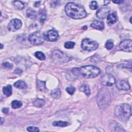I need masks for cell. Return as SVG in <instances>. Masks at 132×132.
I'll use <instances>...</instances> for the list:
<instances>
[{"instance_id":"6da1fadb","label":"cell","mask_w":132,"mask_h":132,"mask_svg":"<svg viewBox=\"0 0 132 132\" xmlns=\"http://www.w3.org/2000/svg\"><path fill=\"white\" fill-rule=\"evenodd\" d=\"M65 12L67 15L75 19H82L87 15V12L82 6L72 2L65 5Z\"/></svg>"},{"instance_id":"ac0fdd59","label":"cell","mask_w":132,"mask_h":132,"mask_svg":"<svg viewBox=\"0 0 132 132\" xmlns=\"http://www.w3.org/2000/svg\"><path fill=\"white\" fill-rule=\"evenodd\" d=\"M3 92L4 94L7 96H10L12 93V87L11 85H8L7 86L4 87L3 88Z\"/></svg>"},{"instance_id":"f35d334b","label":"cell","mask_w":132,"mask_h":132,"mask_svg":"<svg viewBox=\"0 0 132 132\" xmlns=\"http://www.w3.org/2000/svg\"><path fill=\"white\" fill-rule=\"evenodd\" d=\"M1 49H2V48H3V45L2 44H1Z\"/></svg>"},{"instance_id":"7a4b0ae2","label":"cell","mask_w":132,"mask_h":132,"mask_svg":"<svg viewBox=\"0 0 132 132\" xmlns=\"http://www.w3.org/2000/svg\"><path fill=\"white\" fill-rule=\"evenodd\" d=\"M72 72L75 75L81 76L85 78H94L99 75L101 70L96 66L89 65L73 68Z\"/></svg>"},{"instance_id":"4dcf8cb0","label":"cell","mask_w":132,"mask_h":132,"mask_svg":"<svg viewBox=\"0 0 132 132\" xmlns=\"http://www.w3.org/2000/svg\"><path fill=\"white\" fill-rule=\"evenodd\" d=\"M89 7L91 9H92V10L96 9L98 7V5L97 2L96 1H92L89 5Z\"/></svg>"},{"instance_id":"e575fe53","label":"cell","mask_w":132,"mask_h":132,"mask_svg":"<svg viewBox=\"0 0 132 132\" xmlns=\"http://www.w3.org/2000/svg\"><path fill=\"white\" fill-rule=\"evenodd\" d=\"M2 111L4 113H7L9 111V109L8 108H3L2 109Z\"/></svg>"},{"instance_id":"9a60e30c","label":"cell","mask_w":132,"mask_h":132,"mask_svg":"<svg viewBox=\"0 0 132 132\" xmlns=\"http://www.w3.org/2000/svg\"><path fill=\"white\" fill-rule=\"evenodd\" d=\"M117 20V16L114 13H109L107 16V23L108 25H112L116 22Z\"/></svg>"},{"instance_id":"d590c367","label":"cell","mask_w":132,"mask_h":132,"mask_svg":"<svg viewBox=\"0 0 132 132\" xmlns=\"http://www.w3.org/2000/svg\"><path fill=\"white\" fill-rule=\"evenodd\" d=\"M14 73H16V74H21V73H22V71L21 70L19 69H17L15 70Z\"/></svg>"},{"instance_id":"603a6c76","label":"cell","mask_w":132,"mask_h":132,"mask_svg":"<svg viewBox=\"0 0 132 132\" xmlns=\"http://www.w3.org/2000/svg\"><path fill=\"white\" fill-rule=\"evenodd\" d=\"M79 90L81 92H84L87 96H89L90 94V88L89 86L86 84L82 85L79 88Z\"/></svg>"},{"instance_id":"8992f818","label":"cell","mask_w":132,"mask_h":132,"mask_svg":"<svg viewBox=\"0 0 132 132\" xmlns=\"http://www.w3.org/2000/svg\"><path fill=\"white\" fill-rule=\"evenodd\" d=\"M81 46L83 50L91 52L95 50L98 47V44L95 41L89 38H86L82 41Z\"/></svg>"},{"instance_id":"277c9868","label":"cell","mask_w":132,"mask_h":132,"mask_svg":"<svg viewBox=\"0 0 132 132\" xmlns=\"http://www.w3.org/2000/svg\"><path fill=\"white\" fill-rule=\"evenodd\" d=\"M110 101V95L108 90L106 88H103L100 89L97 96V103L99 107L101 109L107 107Z\"/></svg>"},{"instance_id":"f1b7e54d","label":"cell","mask_w":132,"mask_h":132,"mask_svg":"<svg viewBox=\"0 0 132 132\" xmlns=\"http://www.w3.org/2000/svg\"><path fill=\"white\" fill-rule=\"evenodd\" d=\"M75 44V43L74 42L68 41V42H67L64 43V47L66 48L70 49V48H73Z\"/></svg>"},{"instance_id":"d6986e66","label":"cell","mask_w":132,"mask_h":132,"mask_svg":"<svg viewBox=\"0 0 132 132\" xmlns=\"http://www.w3.org/2000/svg\"><path fill=\"white\" fill-rule=\"evenodd\" d=\"M37 86L38 89L41 91H45L46 90L45 82L39 79L37 80Z\"/></svg>"},{"instance_id":"9c48e42d","label":"cell","mask_w":132,"mask_h":132,"mask_svg":"<svg viewBox=\"0 0 132 132\" xmlns=\"http://www.w3.org/2000/svg\"><path fill=\"white\" fill-rule=\"evenodd\" d=\"M22 25V22L21 20L18 19H14L9 22L7 28L11 31H15L21 28Z\"/></svg>"},{"instance_id":"484cf974","label":"cell","mask_w":132,"mask_h":132,"mask_svg":"<svg viewBox=\"0 0 132 132\" xmlns=\"http://www.w3.org/2000/svg\"><path fill=\"white\" fill-rule=\"evenodd\" d=\"M22 106V103L20 101L14 100L11 103V106L13 109H16L21 107Z\"/></svg>"},{"instance_id":"8fae6325","label":"cell","mask_w":132,"mask_h":132,"mask_svg":"<svg viewBox=\"0 0 132 132\" xmlns=\"http://www.w3.org/2000/svg\"><path fill=\"white\" fill-rule=\"evenodd\" d=\"M44 37L45 40L53 42L58 39L59 35L56 30L54 29H51L48 30L45 34H44Z\"/></svg>"},{"instance_id":"74e56055","label":"cell","mask_w":132,"mask_h":132,"mask_svg":"<svg viewBox=\"0 0 132 132\" xmlns=\"http://www.w3.org/2000/svg\"><path fill=\"white\" fill-rule=\"evenodd\" d=\"M112 2H113L114 3L118 4H121L123 2V1H112Z\"/></svg>"},{"instance_id":"4316f807","label":"cell","mask_w":132,"mask_h":132,"mask_svg":"<svg viewBox=\"0 0 132 132\" xmlns=\"http://www.w3.org/2000/svg\"><path fill=\"white\" fill-rule=\"evenodd\" d=\"M35 56L37 59L41 60H43L45 59V55L41 52L38 51V52H36L35 54Z\"/></svg>"},{"instance_id":"30bf717a","label":"cell","mask_w":132,"mask_h":132,"mask_svg":"<svg viewBox=\"0 0 132 132\" xmlns=\"http://www.w3.org/2000/svg\"><path fill=\"white\" fill-rule=\"evenodd\" d=\"M110 9L107 5H104L98 9L96 11V15L100 19H105L109 14Z\"/></svg>"},{"instance_id":"e0dca14e","label":"cell","mask_w":132,"mask_h":132,"mask_svg":"<svg viewBox=\"0 0 132 132\" xmlns=\"http://www.w3.org/2000/svg\"><path fill=\"white\" fill-rule=\"evenodd\" d=\"M45 103V101L44 100L38 98L33 102V106L36 107L41 108L44 105Z\"/></svg>"},{"instance_id":"5bb4252c","label":"cell","mask_w":132,"mask_h":132,"mask_svg":"<svg viewBox=\"0 0 132 132\" xmlns=\"http://www.w3.org/2000/svg\"><path fill=\"white\" fill-rule=\"evenodd\" d=\"M91 27L97 30H103L104 28V24L101 21L94 20L91 24Z\"/></svg>"},{"instance_id":"d4e9b609","label":"cell","mask_w":132,"mask_h":132,"mask_svg":"<svg viewBox=\"0 0 132 132\" xmlns=\"http://www.w3.org/2000/svg\"><path fill=\"white\" fill-rule=\"evenodd\" d=\"M69 125V123L65 121H55L53 123V125L55 126H59V127H65Z\"/></svg>"},{"instance_id":"2e32d148","label":"cell","mask_w":132,"mask_h":132,"mask_svg":"<svg viewBox=\"0 0 132 132\" xmlns=\"http://www.w3.org/2000/svg\"><path fill=\"white\" fill-rule=\"evenodd\" d=\"M13 86L15 88L18 89H24L27 88V85L25 81L21 80H18L15 82H14V84H13Z\"/></svg>"},{"instance_id":"ba28073f","label":"cell","mask_w":132,"mask_h":132,"mask_svg":"<svg viewBox=\"0 0 132 132\" xmlns=\"http://www.w3.org/2000/svg\"><path fill=\"white\" fill-rule=\"evenodd\" d=\"M101 82L105 86H111L115 83L116 79L112 75L106 73L101 77Z\"/></svg>"},{"instance_id":"3957f363","label":"cell","mask_w":132,"mask_h":132,"mask_svg":"<svg viewBox=\"0 0 132 132\" xmlns=\"http://www.w3.org/2000/svg\"><path fill=\"white\" fill-rule=\"evenodd\" d=\"M114 114L120 121H127L131 115L130 105L124 103L117 106L114 109Z\"/></svg>"},{"instance_id":"d6a6232c","label":"cell","mask_w":132,"mask_h":132,"mask_svg":"<svg viewBox=\"0 0 132 132\" xmlns=\"http://www.w3.org/2000/svg\"><path fill=\"white\" fill-rule=\"evenodd\" d=\"M27 130L29 131H39V129L38 127H34V126H29L27 127Z\"/></svg>"},{"instance_id":"4fadbf2b","label":"cell","mask_w":132,"mask_h":132,"mask_svg":"<svg viewBox=\"0 0 132 132\" xmlns=\"http://www.w3.org/2000/svg\"><path fill=\"white\" fill-rule=\"evenodd\" d=\"M116 86L119 90L127 91L130 89V86L129 85L128 83L125 80L119 81L118 82H117Z\"/></svg>"},{"instance_id":"1f68e13d","label":"cell","mask_w":132,"mask_h":132,"mask_svg":"<svg viewBox=\"0 0 132 132\" xmlns=\"http://www.w3.org/2000/svg\"><path fill=\"white\" fill-rule=\"evenodd\" d=\"M2 65L4 68L8 69H10L13 68L12 64H11V63H10L9 62H5L3 63Z\"/></svg>"},{"instance_id":"836d02e7","label":"cell","mask_w":132,"mask_h":132,"mask_svg":"<svg viewBox=\"0 0 132 132\" xmlns=\"http://www.w3.org/2000/svg\"><path fill=\"white\" fill-rule=\"evenodd\" d=\"M59 2H60V1H53V3H51V5L52 7H55V6H57V5H59V4H58V3H59Z\"/></svg>"},{"instance_id":"52a82bcc","label":"cell","mask_w":132,"mask_h":132,"mask_svg":"<svg viewBox=\"0 0 132 132\" xmlns=\"http://www.w3.org/2000/svg\"><path fill=\"white\" fill-rule=\"evenodd\" d=\"M53 59L57 63H64L70 60V58L63 52L56 50L53 54Z\"/></svg>"},{"instance_id":"44dd1931","label":"cell","mask_w":132,"mask_h":132,"mask_svg":"<svg viewBox=\"0 0 132 132\" xmlns=\"http://www.w3.org/2000/svg\"><path fill=\"white\" fill-rule=\"evenodd\" d=\"M12 4L14 8L16 9L22 10L24 8V4L21 1H13Z\"/></svg>"},{"instance_id":"83f0119b","label":"cell","mask_w":132,"mask_h":132,"mask_svg":"<svg viewBox=\"0 0 132 132\" xmlns=\"http://www.w3.org/2000/svg\"><path fill=\"white\" fill-rule=\"evenodd\" d=\"M105 47L107 50H111L113 47V41L111 39L108 40L105 43Z\"/></svg>"},{"instance_id":"ffe728a7","label":"cell","mask_w":132,"mask_h":132,"mask_svg":"<svg viewBox=\"0 0 132 132\" xmlns=\"http://www.w3.org/2000/svg\"><path fill=\"white\" fill-rule=\"evenodd\" d=\"M26 15L27 18H29L30 19H35L37 16L36 12L34 10L31 8H28L26 10Z\"/></svg>"},{"instance_id":"7402d4cb","label":"cell","mask_w":132,"mask_h":132,"mask_svg":"<svg viewBox=\"0 0 132 132\" xmlns=\"http://www.w3.org/2000/svg\"><path fill=\"white\" fill-rule=\"evenodd\" d=\"M38 18L40 23L41 24H43L46 19V14L45 13V12L43 11H40L38 13Z\"/></svg>"},{"instance_id":"7c38bea8","label":"cell","mask_w":132,"mask_h":132,"mask_svg":"<svg viewBox=\"0 0 132 132\" xmlns=\"http://www.w3.org/2000/svg\"><path fill=\"white\" fill-rule=\"evenodd\" d=\"M119 48L123 51L131 52L132 51V42L131 40L125 39L119 44Z\"/></svg>"},{"instance_id":"cb8c5ba5","label":"cell","mask_w":132,"mask_h":132,"mask_svg":"<svg viewBox=\"0 0 132 132\" xmlns=\"http://www.w3.org/2000/svg\"><path fill=\"white\" fill-rule=\"evenodd\" d=\"M51 95L52 96L55 98V99H58L59 98H60V96H61V91L59 89H55L53 90H52V92H51Z\"/></svg>"},{"instance_id":"f546056e","label":"cell","mask_w":132,"mask_h":132,"mask_svg":"<svg viewBox=\"0 0 132 132\" xmlns=\"http://www.w3.org/2000/svg\"><path fill=\"white\" fill-rule=\"evenodd\" d=\"M65 90L67 91V92L70 95H72L73 94V93L75 92V88L73 87V86H70L66 88Z\"/></svg>"},{"instance_id":"5b68a950","label":"cell","mask_w":132,"mask_h":132,"mask_svg":"<svg viewBox=\"0 0 132 132\" xmlns=\"http://www.w3.org/2000/svg\"><path fill=\"white\" fill-rule=\"evenodd\" d=\"M44 34L40 31H35L32 33L28 37L29 41L33 45H40L43 43L44 41Z\"/></svg>"},{"instance_id":"8d00e7d4","label":"cell","mask_w":132,"mask_h":132,"mask_svg":"<svg viewBox=\"0 0 132 132\" xmlns=\"http://www.w3.org/2000/svg\"><path fill=\"white\" fill-rule=\"evenodd\" d=\"M40 3H41V1H38V2H36L34 5L35 7H39L40 5Z\"/></svg>"}]
</instances>
